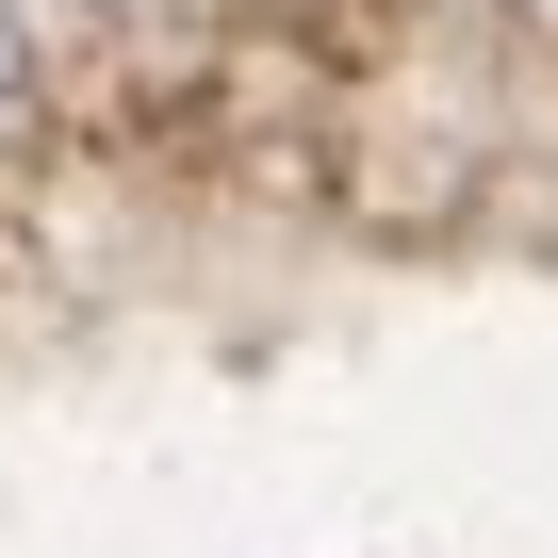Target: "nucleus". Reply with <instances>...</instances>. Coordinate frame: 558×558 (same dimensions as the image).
<instances>
[{
    "label": "nucleus",
    "instance_id": "nucleus-1",
    "mask_svg": "<svg viewBox=\"0 0 558 558\" xmlns=\"http://www.w3.org/2000/svg\"><path fill=\"white\" fill-rule=\"evenodd\" d=\"M17 99H34V50H17V0H0V132H17Z\"/></svg>",
    "mask_w": 558,
    "mask_h": 558
}]
</instances>
